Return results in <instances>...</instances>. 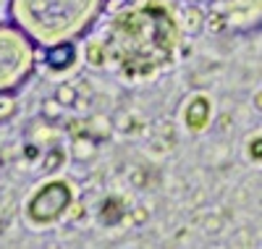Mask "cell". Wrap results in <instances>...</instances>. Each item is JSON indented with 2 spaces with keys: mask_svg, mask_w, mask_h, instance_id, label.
Wrapping results in <instances>:
<instances>
[{
  "mask_svg": "<svg viewBox=\"0 0 262 249\" xmlns=\"http://www.w3.org/2000/svg\"><path fill=\"white\" fill-rule=\"evenodd\" d=\"M181 21L163 0H147L139 6L116 11L111 18L107 45L111 63H116L126 79L149 76L173 60L181 48Z\"/></svg>",
  "mask_w": 262,
  "mask_h": 249,
  "instance_id": "cell-1",
  "label": "cell"
},
{
  "mask_svg": "<svg viewBox=\"0 0 262 249\" xmlns=\"http://www.w3.org/2000/svg\"><path fill=\"white\" fill-rule=\"evenodd\" d=\"M107 0H8V18L39 48L76 42L100 21Z\"/></svg>",
  "mask_w": 262,
  "mask_h": 249,
  "instance_id": "cell-2",
  "label": "cell"
},
{
  "mask_svg": "<svg viewBox=\"0 0 262 249\" xmlns=\"http://www.w3.org/2000/svg\"><path fill=\"white\" fill-rule=\"evenodd\" d=\"M39 45L16 21H0V92H16L37 71Z\"/></svg>",
  "mask_w": 262,
  "mask_h": 249,
  "instance_id": "cell-3",
  "label": "cell"
},
{
  "mask_svg": "<svg viewBox=\"0 0 262 249\" xmlns=\"http://www.w3.org/2000/svg\"><path fill=\"white\" fill-rule=\"evenodd\" d=\"M74 186L66 178H48L32 192V197L27 199L24 215L32 225L37 229H48V225L58 223L60 218H66L71 202H74Z\"/></svg>",
  "mask_w": 262,
  "mask_h": 249,
  "instance_id": "cell-4",
  "label": "cell"
},
{
  "mask_svg": "<svg viewBox=\"0 0 262 249\" xmlns=\"http://www.w3.org/2000/svg\"><path fill=\"white\" fill-rule=\"evenodd\" d=\"M212 123V100L205 92H196L184 102V126L189 134H202Z\"/></svg>",
  "mask_w": 262,
  "mask_h": 249,
  "instance_id": "cell-5",
  "label": "cell"
},
{
  "mask_svg": "<svg viewBox=\"0 0 262 249\" xmlns=\"http://www.w3.org/2000/svg\"><path fill=\"white\" fill-rule=\"evenodd\" d=\"M45 58V66L50 71H71L76 60H79V50H76V42H58V45H50L42 53Z\"/></svg>",
  "mask_w": 262,
  "mask_h": 249,
  "instance_id": "cell-6",
  "label": "cell"
},
{
  "mask_svg": "<svg viewBox=\"0 0 262 249\" xmlns=\"http://www.w3.org/2000/svg\"><path fill=\"white\" fill-rule=\"evenodd\" d=\"M126 215H128V210H126V199H123L121 194L105 197V202L100 205V223H102V225H118Z\"/></svg>",
  "mask_w": 262,
  "mask_h": 249,
  "instance_id": "cell-7",
  "label": "cell"
},
{
  "mask_svg": "<svg viewBox=\"0 0 262 249\" xmlns=\"http://www.w3.org/2000/svg\"><path fill=\"white\" fill-rule=\"evenodd\" d=\"M181 29L189 37H196V34H202L207 29V13L200 8V3H189L186 6L184 18H181Z\"/></svg>",
  "mask_w": 262,
  "mask_h": 249,
  "instance_id": "cell-8",
  "label": "cell"
},
{
  "mask_svg": "<svg viewBox=\"0 0 262 249\" xmlns=\"http://www.w3.org/2000/svg\"><path fill=\"white\" fill-rule=\"evenodd\" d=\"M116 129H113V121L105 116V113H95V116H86L84 118V134H90L92 139L97 142H105L111 137Z\"/></svg>",
  "mask_w": 262,
  "mask_h": 249,
  "instance_id": "cell-9",
  "label": "cell"
},
{
  "mask_svg": "<svg viewBox=\"0 0 262 249\" xmlns=\"http://www.w3.org/2000/svg\"><path fill=\"white\" fill-rule=\"evenodd\" d=\"M71 157L79 163L92 160L95 152H97V139H92L90 134H79V137H71V147H69Z\"/></svg>",
  "mask_w": 262,
  "mask_h": 249,
  "instance_id": "cell-10",
  "label": "cell"
},
{
  "mask_svg": "<svg viewBox=\"0 0 262 249\" xmlns=\"http://www.w3.org/2000/svg\"><path fill=\"white\" fill-rule=\"evenodd\" d=\"M84 63L92 66V69H102V66L111 63L105 39H90V42L84 45Z\"/></svg>",
  "mask_w": 262,
  "mask_h": 249,
  "instance_id": "cell-11",
  "label": "cell"
},
{
  "mask_svg": "<svg viewBox=\"0 0 262 249\" xmlns=\"http://www.w3.org/2000/svg\"><path fill=\"white\" fill-rule=\"evenodd\" d=\"M66 152L69 150H63V147H50L48 152H42V171L45 173H58L66 163Z\"/></svg>",
  "mask_w": 262,
  "mask_h": 249,
  "instance_id": "cell-12",
  "label": "cell"
},
{
  "mask_svg": "<svg viewBox=\"0 0 262 249\" xmlns=\"http://www.w3.org/2000/svg\"><path fill=\"white\" fill-rule=\"evenodd\" d=\"M18 113V97L16 92H0V123L11 121Z\"/></svg>",
  "mask_w": 262,
  "mask_h": 249,
  "instance_id": "cell-13",
  "label": "cell"
},
{
  "mask_svg": "<svg viewBox=\"0 0 262 249\" xmlns=\"http://www.w3.org/2000/svg\"><path fill=\"white\" fill-rule=\"evenodd\" d=\"M39 110H42V118H48V121H60V118H63L66 105L53 95V97H45V100L39 102Z\"/></svg>",
  "mask_w": 262,
  "mask_h": 249,
  "instance_id": "cell-14",
  "label": "cell"
},
{
  "mask_svg": "<svg viewBox=\"0 0 262 249\" xmlns=\"http://www.w3.org/2000/svg\"><path fill=\"white\" fill-rule=\"evenodd\" d=\"M55 97H58L66 108H74V105H76V100H79V89H76V84L63 81V84H58V87H55Z\"/></svg>",
  "mask_w": 262,
  "mask_h": 249,
  "instance_id": "cell-15",
  "label": "cell"
},
{
  "mask_svg": "<svg viewBox=\"0 0 262 249\" xmlns=\"http://www.w3.org/2000/svg\"><path fill=\"white\" fill-rule=\"evenodd\" d=\"M226 27H228V16L226 13H221V11H210L207 13V29L212 34H221Z\"/></svg>",
  "mask_w": 262,
  "mask_h": 249,
  "instance_id": "cell-16",
  "label": "cell"
},
{
  "mask_svg": "<svg viewBox=\"0 0 262 249\" xmlns=\"http://www.w3.org/2000/svg\"><path fill=\"white\" fill-rule=\"evenodd\" d=\"M247 155H249V160L262 163V134H257V137L249 139V144H247Z\"/></svg>",
  "mask_w": 262,
  "mask_h": 249,
  "instance_id": "cell-17",
  "label": "cell"
},
{
  "mask_svg": "<svg viewBox=\"0 0 262 249\" xmlns=\"http://www.w3.org/2000/svg\"><path fill=\"white\" fill-rule=\"evenodd\" d=\"M205 231H207L210 236L221 234V231H223V218H221V215H210V218L205 220Z\"/></svg>",
  "mask_w": 262,
  "mask_h": 249,
  "instance_id": "cell-18",
  "label": "cell"
},
{
  "mask_svg": "<svg viewBox=\"0 0 262 249\" xmlns=\"http://www.w3.org/2000/svg\"><path fill=\"white\" fill-rule=\"evenodd\" d=\"M128 178H131V184H134L137 189H144L147 186V173H144V168H134L128 173Z\"/></svg>",
  "mask_w": 262,
  "mask_h": 249,
  "instance_id": "cell-19",
  "label": "cell"
},
{
  "mask_svg": "<svg viewBox=\"0 0 262 249\" xmlns=\"http://www.w3.org/2000/svg\"><path fill=\"white\" fill-rule=\"evenodd\" d=\"M66 129H69V137H79V134H84V118L66 121Z\"/></svg>",
  "mask_w": 262,
  "mask_h": 249,
  "instance_id": "cell-20",
  "label": "cell"
},
{
  "mask_svg": "<svg viewBox=\"0 0 262 249\" xmlns=\"http://www.w3.org/2000/svg\"><path fill=\"white\" fill-rule=\"evenodd\" d=\"M81 215H86V208L79 205V202L74 199V202H71V208H69V213H66V218H69V220H79Z\"/></svg>",
  "mask_w": 262,
  "mask_h": 249,
  "instance_id": "cell-21",
  "label": "cell"
},
{
  "mask_svg": "<svg viewBox=\"0 0 262 249\" xmlns=\"http://www.w3.org/2000/svg\"><path fill=\"white\" fill-rule=\"evenodd\" d=\"M147 218H149V210L147 208H137L134 213H131V223H134V225H144Z\"/></svg>",
  "mask_w": 262,
  "mask_h": 249,
  "instance_id": "cell-22",
  "label": "cell"
},
{
  "mask_svg": "<svg viewBox=\"0 0 262 249\" xmlns=\"http://www.w3.org/2000/svg\"><path fill=\"white\" fill-rule=\"evenodd\" d=\"M42 155V147L39 144H34V142H29L27 147H24V157L27 160H37V157Z\"/></svg>",
  "mask_w": 262,
  "mask_h": 249,
  "instance_id": "cell-23",
  "label": "cell"
},
{
  "mask_svg": "<svg viewBox=\"0 0 262 249\" xmlns=\"http://www.w3.org/2000/svg\"><path fill=\"white\" fill-rule=\"evenodd\" d=\"M76 89H79V95H86V97L92 100V84H90V81H79Z\"/></svg>",
  "mask_w": 262,
  "mask_h": 249,
  "instance_id": "cell-24",
  "label": "cell"
},
{
  "mask_svg": "<svg viewBox=\"0 0 262 249\" xmlns=\"http://www.w3.org/2000/svg\"><path fill=\"white\" fill-rule=\"evenodd\" d=\"M252 105H254V110L262 113V89H257V92L252 95Z\"/></svg>",
  "mask_w": 262,
  "mask_h": 249,
  "instance_id": "cell-25",
  "label": "cell"
},
{
  "mask_svg": "<svg viewBox=\"0 0 262 249\" xmlns=\"http://www.w3.org/2000/svg\"><path fill=\"white\" fill-rule=\"evenodd\" d=\"M184 3H205V0H184Z\"/></svg>",
  "mask_w": 262,
  "mask_h": 249,
  "instance_id": "cell-26",
  "label": "cell"
}]
</instances>
